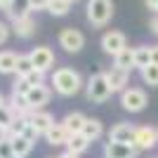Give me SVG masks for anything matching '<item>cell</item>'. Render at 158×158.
Here are the masks:
<instances>
[{"label":"cell","mask_w":158,"mask_h":158,"mask_svg":"<svg viewBox=\"0 0 158 158\" xmlns=\"http://www.w3.org/2000/svg\"><path fill=\"white\" fill-rule=\"evenodd\" d=\"M52 90L61 97H73L83 90V78L76 69H69V66H61L52 73Z\"/></svg>","instance_id":"1"},{"label":"cell","mask_w":158,"mask_h":158,"mask_svg":"<svg viewBox=\"0 0 158 158\" xmlns=\"http://www.w3.org/2000/svg\"><path fill=\"white\" fill-rule=\"evenodd\" d=\"M85 94L92 104H104V102H109L113 90H111V85H109V80H106L104 71L90 76V80H87V85H85Z\"/></svg>","instance_id":"2"},{"label":"cell","mask_w":158,"mask_h":158,"mask_svg":"<svg viewBox=\"0 0 158 158\" xmlns=\"http://www.w3.org/2000/svg\"><path fill=\"white\" fill-rule=\"evenodd\" d=\"M113 17V2L111 0H87V21L92 26L102 28Z\"/></svg>","instance_id":"3"},{"label":"cell","mask_w":158,"mask_h":158,"mask_svg":"<svg viewBox=\"0 0 158 158\" xmlns=\"http://www.w3.org/2000/svg\"><path fill=\"white\" fill-rule=\"evenodd\" d=\"M120 104H123L125 111L139 113V111H144V109H146L149 99H146V92L142 90V87H127V90L120 92Z\"/></svg>","instance_id":"4"},{"label":"cell","mask_w":158,"mask_h":158,"mask_svg":"<svg viewBox=\"0 0 158 158\" xmlns=\"http://www.w3.org/2000/svg\"><path fill=\"white\" fill-rule=\"evenodd\" d=\"M59 47H64V52L69 54H78L85 47V35L73 26H66L59 31Z\"/></svg>","instance_id":"5"},{"label":"cell","mask_w":158,"mask_h":158,"mask_svg":"<svg viewBox=\"0 0 158 158\" xmlns=\"http://www.w3.org/2000/svg\"><path fill=\"white\" fill-rule=\"evenodd\" d=\"M156 144H158V130H156V127H151V125L137 127V132H135V142H132L135 149H139V151H149V149H153Z\"/></svg>","instance_id":"6"},{"label":"cell","mask_w":158,"mask_h":158,"mask_svg":"<svg viewBox=\"0 0 158 158\" xmlns=\"http://www.w3.org/2000/svg\"><path fill=\"white\" fill-rule=\"evenodd\" d=\"M125 47H127L125 33H120V31H106L104 35H102V50H104L106 54H111V57H116L118 52H123Z\"/></svg>","instance_id":"7"},{"label":"cell","mask_w":158,"mask_h":158,"mask_svg":"<svg viewBox=\"0 0 158 158\" xmlns=\"http://www.w3.org/2000/svg\"><path fill=\"white\" fill-rule=\"evenodd\" d=\"M31 61H33V66L38 69V71H43V73H47L50 69L54 66V52L50 50L47 45H40V47H33L31 52Z\"/></svg>","instance_id":"8"},{"label":"cell","mask_w":158,"mask_h":158,"mask_svg":"<svg viewBox=\"0 0 158 158\" xmlns=\"http://www.w3.org/2000/svg\"><path fill=\"white\" fill-rule=\"evenodd\" d=\"M106 80H109V85H111L113 92H123L127 90V83H130V71L127 69H120V66H111V69H106L104 71Z\"/></svg>","instance_id":"9"},{"label":"cell","mask_w":158,"mask_h":158,"mask_svg":"<svg viewBox=\"0 0 158 158\" xmlns=\"http://www.w3.org/2000/svg\"><path fill=\"white\" fill-rule=\"evenodd\" d=\"M139 149L132 144H120V142H106L104 144V158H137Z\"/></svg>","instance_id":"10"},{"label":"cell","mask_w":158,"mask_h":158,"mask_svg":"<svg viewBox=\"0 0 158 158\" xmlns=\"http://www.w3.org/2000/svg\"><path fill=\"white\" fill-rule=\"evenodd\" d=\"M135 132L137 127L130 123H116L109 130V142H120V144H132L135 142Z\"/></svg>","instance_id":"11"},{"label":"cell","mask_w":158,"mask_h":158,"mask_svg":"<svg viewBox=\"0 0 158 158\" xmlns=\"http://www.w3.org/2000/svg\"><path fill=\"white\" fill-rule=\"evenodd\" d=\"M50 97H52V90L47 85H35V87H31V92L26 94V102H28V106H31L33 111H40V109L50 102Z\"/></svg>","instance_id":"12"},{"label":"cell","mask_w":158,"mask_h":158,"mask_svg":"<svg viewBox=\"0 0 158 158\" xmlns=\"http://www.w3.org/2000/svg\"><path fill=\"white\" fill-rule=\"evenodd\" d=\"M28 120H31V125L38 130V135H43V137H45L47 130L54 125V116H52V113H47V111H43V109H40V111H33Z\"/></svg>","instance_id":"13"},{"label":"cell","mask_w":158,"mask_h":158,"mask_svg":"<svg viewBox=\"0 0 158 158\" xmlns=\"http://www.w3.org/2000/svg\"><path fill=\"white\" fill-rule=\"evenodd\" d=\"M45 139H47V144H52V146H66L69 139H71V135H69V130H66L61 123H54V125L47 130Z\"/></svg>","instance_id":"14"},{"label":"cell","mask_w":158,"mask_h":158,"mask_svg":"<svg viewBox=\"0 0 158 158\" xmlns=\"http://www.w3.org/2000/svg\"><path fill=\"white\" fill-rule=\"evenodd\" d=\"M85 120H87V116H83L80 111H71V113H66V116H64L61 125L69 130V135H80L83 127H85Z\"/></svg>","instance_id":"15"},{"label":"cell","mask_w":158,"mask_h":158,"mask_svg":"<svg viewBox=\"0 0 158 158\" xmlns=\"http://www.w3.org/2000/svg\"><path fill=\"white\" fill-rule=\"evenodd\" d=\"M12 33L17 35V38H31L33 33H35V19L28 14V17H24V19L12 21Z\"/></svg>","instance_id":"16"},{"label":"cell","mask_w":158,"mask_h":158,"mask_svg":"<svg viewBox=\"0 0 158 158\" xmlns=\"http://www.w3.org/2000/svg\"><path fill=\"white\" fill-rule=\"evenodd\" d=\"M5 12H7V17H10L12 21L24 19V17H28V14L33 12V10H31V0H12Z\"/></svg>","instance_id":"17"},{"label":"cell","mask_w":158,"mask_h":158,"mask_svg":"<svg viewBox=\"0 0 158 158\" xmlns=\"http://www.w3.org/2000/svg\"><path fill=\"white\" fill-rule=\"evenodd\" d=\"M17 61H19V54H17V52H12V50H2V52H0V73H2V76L17 73Z\"/></svg>","instance_id":"18"},{"label":"cell","mask_w":158,"mask_h":158,"mask_svg":"<svg viewBox=\"0 0 158 158\" xmlns=\"http://www.w3.org/2000/svg\"><path fill=\"white\" fill-rule=\"evenodd\" d=\"M87 149H90V139L80 132V135H71V139H69V144H66V151L73 153V156H80V153H85Z\"/></svg>","instance_id":"19"},{"label":"cell","mask_w":158,"mask_h":158,"mask_svg":"<svg viewBox=\"0 0 158 158\" xmlns=\"http://www.w3.org/2000/svg\"><path fill=\"white\" fill-rule=\"evenodd\" d=\"M10 142H12V149H14V158H26L33 149V142L26 139L24 135H14Z\"/></svg>","instance_id":"20"},{"label":"cell","mask_w":158,"mask_h":158,"mask_svg":"<svg viewBox=\"0 0 158 158\" xmlns=\"http://www.w3.org/2000/svg\"><path fill=\"white\" fill-rule=\"evenodd\" d=\"M83 135H85L90 142L102 139V135H104V125H102V120H99V118H87L85 120V127H83Z\"/></svg>","instance_id":"21"},{"label":"cell","mask_w":158,"mask_h":158,"mask_svg":"<svg viewBox=\"0 0 158 158\" xmlns=\"http://www.w3.org/2000/svg\"><path fill=\"white\" fill-rule=\"evenodd\" d=\"M153 59H151V45H139L135 47V69H146V66H151Z\"/></svg>","instance_id":"22"},{"label":"cell","mask_w":158,"mask_h":158,"mask_svg":"<svg viewBox=\"0 0 158 158\" xmlns=\"http://www.w3.org/2000/svg\"><path fill=\"white\" fill-rule=\"evenodd\" d=\"M113 66H120V69L132 71V69H135V47H125L123 52L116 54V57H113Z\"/></svg>","instance_id":"23"},{"label":"cell","mask_w":158,"mask_h":158,"mask_svg":"<svg viewBox=\"0 0 158 158\" xmlns=\"http://www.w3.org/2000/svg\"><path fill=\"white\" fill-rule=\"evenodd\" d=\"M71 0H50V5H47V12L54 14V17H64V14L71 12Z\"/></svg>","instance_id":"24"},{"label":"cell","mask_w":158,"mask_h":158,"mask_svg":"<svg viewBox=\"0 0 158 158\" xmlns=\"http://www.w3.org/2000/svg\"><path fill=\"white\" fill-rule=\"evenodd\" d=\"M31 71H35V66L31 61V54H19V61H17V78H26Z\"/></svg>","instance_id":"25"},{"label":"cell","mask_w":158,"mask_h":158,"mask_svg":"<svg viewBox=\"0 0 158 158\" xmlns=\"http://www.w3.org/2000/svg\"><path fill=\"white\" fill-rule=\"evenodd\" d=\"M142 80H144L146 85H158V64H151L146 66V69H142Z\"/></svg>","instance_id":"26"},{"label":"cell","mask_w":158,"mask_h":158,"mask_svg":"<svg viewBox=\"0 0 158 158\" xmlns=\"http://www.w3.org/2000/svg\"><path fill=\"white\" fill-rule=\"evenodd\" d=\"M14 120H17V113L12 111V109H10V106H2V109H0V125L2 127H7V130H10V127H12V123Z\"/></svg>","instance_id":"27"},{"label":"cell","mask_w":158,"mask_h":158,"mask_svg":"<svg viewBox=\"0 0 158 158\" xmlns=\"http://www.w3.org/2000/svg\"><path fill=\"white\" fill-rule=\"evenodd\" d=\"M31 92V83H28L26 78H17L12 85V94H19V97H26V94Z\"/></svg>","instance_id":"28"},{"label":"cell","mask_w":158,"mask_h":158,"mask_svg":"<svg viewBox=\"0 0 158 158\" xmlns=\"http://www.w3.org/2000/svg\"><path fill=\"white\" fill-rule=\"evenodd\" d=\"M26 80L31 83V87H35V85H45V73L35 69V71H31V73L26 76Z\"/></svg>","instance_id":"29"},{"label":"cell","mask_w":158,"mask_h":158,"mask_svg":"<svg viewBox=\"0 0 158 158\" xmlns=\"http://www.w3.org/2000/svg\"><path fill=\"white\" fill-rule=\"evenodd\" d=\"M28 127V118H24V116H17V120L12 123V127L10 130L14 132V135H24V130Z\"/></svg>","instance_id":"30"},{"label":"cell","mask_w":158,"mask_h":158,"mask_svg":"<svg viewBox=\"0 0 158 158\" xmlns=\"http://www.w3.org/2000/svg\"><path fill=\"white\" fill-rule=\"evenodd\" d=\"M0 158H14V149H12V142H10V139L0 142Z\"/></svg>","instance_id":"31"},{"label":"cell","mask_w":158,"mask_h":158,"mask_svg":"<svg viewBox=\"0 0 158 158\" xmlns=\"http://www.w3.org/2000/svg\"><path fill=\"white\" fill-rule=\"evenodd\" d=\"M10 33H12V26H7L5 21H0V45H5V43H7Z\"/></svg>","instance_id":"32"},{"label":"cell","mask_w":158,"mask_h":158,"mask_svg":"<svg viewBox=\"0 0 158 158\" xmlns=\"http://www.w3.org/2000/svg\"><path fill=\"white\" fill-rule=\"evenodd\" d=\"M24 137H26V139H31V142H35V139L40 137V135H38V130H35V127L31 125V120H28V127L24 130Z\"/></svg>","instance_id":"33"},{"label":"cell","mask_w":158,"mask_h":158,"mask_svg":"<svg viewBox=\"0 0 158 158\" xmlns=\"http://www.w3.org/2000/svg\"><path fill=\"white\" fill-rule=\"evenodd\" d=\"M50 0H31V10L33 12H40V10H47Z\"/></svg>","instance_id":"34"},{"label":"cell","mask_w":158,"mask_h":158,"mask_svg":"<svg viewBox=\"0 0 158 158\" xmlns=\"http://www.w3.org/2000/svg\"><path fill=\"white\" fill-rule=\"evenodd\" d=\"M149 28H151V33H156V35H158V14L149 21Z\"/></svg>","instance_id":"35"},{"label":"cell","mask_w":158,"mask_h":158,"mask_svg":"<svg viewBox=\"0 0 158 158\" xmlns=\"http://www.w3.org/2000/svg\"><path fill=\"white\" fill-rule=\"evenodd\" d=\"M144 2H146V7H149L151 12H156V14H158V0H144Z\"/></svg>","instance_id":"36"},{"label":"cell","mask_w":158,"mask_h":158,"mask_svg":"<svg viewBox=\"0 0 158 158\" xmlns=\"http://www.w3.org/2000/svg\"><path fill=\"white\" fill-rule=\"evenodd\" d=\"M151 59L153 64H158V45H151Z\"/></svg>","instance_id":"37"},{"label":"cell","mask_w":158,"mask_h":158,"mask_svg":"<svg viewBox=\"0 0 158 158\" xmlns=\"http://www.w3.org/2000/svg\"><path fill=\"white\" fill-rule=\"evenodd\" d=\"M7 132H10L7 127H2V125H0V142H5V139H7Z\"/></svg>","instance_id":"38"},{"label":"cell","mask_w":158,"mask_h":158,"mask_svg":"<svg viewBox=\"0 0 158 158\" xmlns=\"http://www.w3.org/2000/svg\"><path fill=\"white\" fill-rule=\"evenodd\" d=\"M10 2H12V0H0V7H2V10H7V7H10Z\"/></svg>","instance_id":"39"},{"label":"cell","mask_w":158,"mask_h":158,"mask_svg":"<svg viewBox=\"0 0 158 158\" xmlns=\"http://www.w3.org/2000/svg\"><path fill=\"white\" fill-rule=\"evenodd\" d=\"M59 158H80V156H73V153H69V151H66V153H61Z\"/></svg>","instance_id":"40"},{"label":"cell","mask_w":158,"mask_h":158,"mask_svg":"<svg viewBox=\"0 0 158 158\" xmlns=\"http://www.w3.org/2000/svg\"><path fill=\"white\" fill-rule=\"evenodd\" d=\"M5 104H7V99L2 97V94H0V109H2V106H5Z\"/></svg>","instance_id":"41"},{"label":"cell","mask_w":158,"mask_h":158,"mask_svg":"<svg viewBox=\"0 0 158 158\" xmlns=\"http://www.w3.org/2000/svg\"><path fill=\"white\" fill-rule=\"evenodd\" d=\"M71 2H76V0H71Z\"/></svg>","instance_id":"42"},{"label":"cell","mask_w":158,"mask_h":158,"mask_svg":"<svg viewBox=\"0 0 158 158\" xmlns=\"http://www.w3.org/2000/svg\"><path fill=\"white\" fill-rule=\"evenodd\" d=\"M0 10H2V7H0Z\"/></svg>","instance_id":"43"},{"label":"cell","mask_w":158,"mask_h":158,"mask_svg":"<svg viewBox=\"0 0 158 158\" xmlns=\"http://www.w3.org/2000/svg\"><path fill=\"white\" fill-rule=\"evenodd\" d=\"M57 158H59V156H57Z\"/></svg>","instance_id":"44"},{"label":"cell","mask_w":158,"mask_h":158,"mask_svg":"<svg viewBox=\"0 0 158 158\" xmlns=\"http://www.w3.org/2000/svg\"><path fill=\"white\" fill-rule=\"evenodd\" d=\"M151 158H153V156H151Z\"/></svg>","instance_id":"45"}]
</instances>
